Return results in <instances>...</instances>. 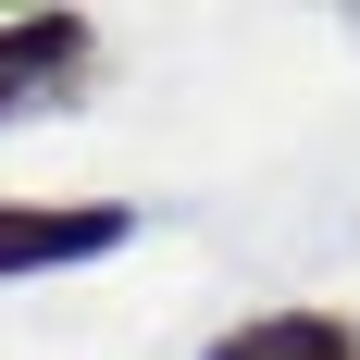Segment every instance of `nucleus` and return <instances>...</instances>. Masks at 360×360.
<instances>
[{
	"instance_id": "nucleus-1",
	"label": "nucleus",
	"mask_w": 360,
	"mask_h": 360,
	"mask_svg": "<svg viewBox=\"0 0 360 360\" xmlns=\"http://www.w3.org/2000/svg\"><path fill=\"white\" fill-rule=\"evenodd\" d=\"M137 236L124 199H0V286H25V274H63V261H100Z\"/></svg>"
},
{
	"instance_id": "nucleus-2",
	"label": "nucleus",
	"mask_w": 360,
	"mask_h": 360,
	"mask_svg": "<svg viewBox=\"0 0 360 360\" xmlns=\"http://www.w3.org/2000/svg\"><path fill=\"white\" fill-rule=\"evenodd\" d=\"M100 75V25L87 13H0V124L37 100H75Z\"/></svg>"
},
{
	"instance_id": "nucleus-3",
	"label": "nucleus",
	"mask_w": 360,
	"mask_h": 360,
	"mask_svg": "<svg viewBox=\"0 0 360 360\" xmlns=\"http://www.w3.org/2000/svg\"><path fill=\"white\" fill-rule=\"evenodd\" d=\"M199 360H360V311H249Z\"/></svg>"
}]
</instances>
